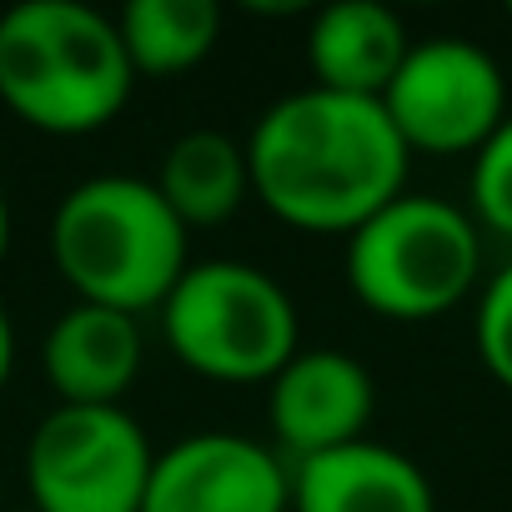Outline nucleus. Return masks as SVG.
<instances>
[{
  "label": "nucleus",
  "mask_w": 512,
  "mask_h": 512,
  "mask_svg": "<svg viewBox=\"0 0 512 512\" xmlns=\"http://www.w3.org/2000/svg\"><path fill=\"white\" fill-rule=\"evenodd\" d=\"M407 146L382 101L342 91H292L246 136L251 196L302 231H357L402 196Z\"/></svg>",
  "instance_id": "nucleus-1"
},
{
  "label": "nucleus",
  "mask_w": 512,
  "mask_h": 512,
  "mask_svg": "<svg viewBox=\"0 0 512 512\" xmlns=\"http://www.w3.org/2000/svg\"><path fill=\"white\" fill-rule=\"evenodd\" d=\"M136 66L111 16L81 0H21L0 16V101L26 126L81 136L116 121Z\"/></svg>",
  "instance_id": "nucleus-2"
},
{
  "label": "nucleus",
  "mask_w": 512,
  "mask_h": 512,
  "mask_svg": "<svg viewBox=\"0 0 512 512\" xmlns=\"http://www.w3.org/2000/svg\"><path fill=\"white\" fill-rule=\"evenodd\" d=\"M51 256L76 302L141 317L171 297L186 262V226L141 176H91L51 216Z\"/></svg>",
  "instance_id": "nucleus-3"
},
{
  "label": "nucleus",
  "mask_w": 512,
  "mask_h": 512,
  "mask_svg": "<svg viewBox=\"0 0 512 512\" xmlns=\"http://www.w3.org/2000/svg\"><path fill=\"white\" fill-rule=\"evenodd\" d=\"M482 267L467 211L442 196H397L347 236V287L382 317L422 322L457 307Z\"/></svg>",
  "instance_id": "nucleus-4"
},
{
  "label": "nucleus",
  "mask_w": 512,
  "mask_h": 512,
  "mask_svg": "<svg viewBox=\"0 0 512 512\" xmlns=\"http://www.w3.org/2000/svg\"><path fill=\"white\" fill-rule=\"evenodd\" d=\"M171 352L211 382H272L297 347V307L246 262H196L161 302Z\"/></svg>",
  "instance_id": "nucleus-5"
},
{
  "label": "nucleus",
  "mask_w": 512,
  "mask_h": 512,
  "mask_svg": "<svg viewBox=\"0 0 512 512\" xmlns=\"http://www.w3.org/2000/svg\"><path fill=\"white\" fill-rule=\"evenodd\" d=\"M156 452L126 407H51L26 442L36 512H141Z\"/></svg>",
  "instance_id": "nucleus-6"
},
{
  "label": "nucleus",
  "mask_w": 512,
  "mask_h": 512,
  "mask_svg": "<svg viewBox=\"0 0 512 512\" xmlns=\"http://www.w3.org/2000/svg\"><path fill=\"white\" fill-rule=\"evenodd\" d=\"M382 111L407 151H482L507 121L497 61L457 36L412 41L402 71L382 91Z\"/></svg>",
  "instance_id": "nucleus-7"
},
{
  "label": "nucleus",
  "mask_w": 512,
  "mask_h": 512,
  "mask_svg": "<svg viewBox=\"0 0 512 512\" xmlns=\"http://www.w3.org/2000/svg\"><path fill=\"white\" fill-rule=\"evenodd\" d=\"M292 472L267 442L191 432L156 452L141 512H287Z\"/></svg>",
  "instance_id": "nucleus-8"
},
{
  "label": "nucleus",
  "mask_w": 512,
  "mask_h": 512,
  "mask_svg": "<svg viewBox=\"0 0 512 512\" xmlns=\"http://www.w3.org/2000/svg\"><path fill=\"white\" fill-rule=\"evenodd\" d=\"M377 407L372 372L337 347H312L297 352L272 382H267V417L277 442L302 462L347 442L367 437Z\"/></svg>",
  "instance_id": "nucleus-9"
},
{
  "label": "nucleus",
  "mask_w": 512,
  "mask_h": 512,
  "mask_svg": "<svg viewBox=\"0 0 512 512\" xmlns=\"http://www.w3.org/2000/svg\"><path fill=\"white\" fill-rule=\"evenodd\" d=\"M292 512H437V497L412 457L362 437L292 462Z\"/></svg>",
  "instance_id": "nucleus-10"
},
{
  "label": "nucleus",
  "mask_w": 512,
  "mask_h": 512,
  "mask_svg": "<svg viewBox=\"0 0 512 512\" xmlns=\"http://www.w3.org/2000/svg\"><path fill=\"white\" fill-rule=\"evenodd\" d=\"M141 357V322L111 307L76 302L46 332V377L66 407H121Z\"/></svg>",
  "instance_id": "nucleus-11"
},
{
  "label": "nucleus",
  "mask_w": 512,
  "mask_h": 512,
  "mask_svg": "<svg viewBox=\"0 0 512 512\" xmlns=\"http://www.w3.org/2000/svg\"><path fill=\"white\" fill-rule=\"evenodd\" d=\"M407 51H412L407 26L382 0H337V6L312 16V31H307L312 86L367 96V101H382Z\"/></svg>",
  "instance_id": "nucleus-12"
},
{
  "label": "nucleus",
  "mask_w": 512,
  "mask_h": 512,
  "mask_svg": "<svg viewBox=\"0 0 512 512\" xmlns=\"http://www.w3.org/2000/svg\"><path fill=\"white\" fill-rule=\"evenodd\" d=\"M156 191L166 206L181 216V226H216L236 216V206L251 196V171H246V146L226 131L196 126L171 141L156 171Z\"/></svg>",
  "instance_id": "nucleus-13"
},
{
  "label": "nucleus",
  "mask_w": 512,
  "mask_h": 512,
  "mask_svg": "<svg viewBox=\"0 0 512 512\" xmlns=\"http://www.w3.org/2000/svg\"><path fill=\"white\" fill-rule=\"evenodd\" d=\"M116 31L136 76H176L211 56L221 36V11L216 0H131L116 16Z\"/></svg>",
  "instance_id": "nucleus-14"
},
{
  "label": "nucleus",
  "mask_w": 512,
  "mask_h": 512,
  "mask_svg": "<svg viewBox=\"0 0 512 512\" xmlns=\"http://www.w3.org/2000/svg\"><path fill=\"white\" fill-rule=\"evenodd\" d=\"M472 206L492 231L512 236V116L487 136L472 161Z\"/></svg>",
  "instance_id": "nucleus-15"
},
{
  "label": "nucleus",
  "mask_w": 512,
  "mask_h": 512,
  "mask_svg": "<svg viewBox=\"0 0 512 512\" xmlns=\"http://www.w3.org/2000/svg\"><path fill=\"white\" fill-rule=\"evenodd\" d=\"M477 352H482V367L502 387H512V262L487 282L477 302Z\"/></svg>",
  "instance_id": "nucleus-16"
},
{
  "label": "nucleus",
  "mask_w": 512,
  "mask_h": 512,
  "mask_svg": "<svg viewBox=\"0 0 512 512\" xmlns=\"http://www.w3.org/2000/svg\"><path fill=\"white\" fill-rule=\"evenodd\" d=\"M11 367H16V327H11V312L0 307V387L11 382Z\"/></svg>",
  "instance_id": "nucleus-17"
},
{
  "label": "nucleus",
  "mask_w": 512,
  "mask_h": 512,
  "mask_svg": "<svg viewBox=\"0 0 512 512\" xmlns=\"http://www.w3.org/2000/svg\"><path fill=\"white\" fill-rule=\"evenodd\" d=\"M6 251H11V201L0 191V262H6Z\"/></svg>",
  "instance_id": "nucleus-18"
},
{
  "label": "nucleus",
  "mask_w": 512,
  "mask_h": 512,
  "mask_svg": "<svg viewBox=\"0 0 512 512\" xmlns=\"http://www.w3.org/2000/svg\"><path fill=\"white\" fill-rule=\"evenodd\" d=\"M26 512H36V507H26Z\"/></svg>",
  "instance_id": "nucleus-19"
}]
</instances>
